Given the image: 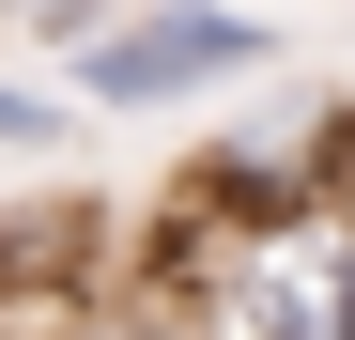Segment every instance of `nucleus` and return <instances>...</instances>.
Returning a JSON list of instances; mask_svg holds the SVG:
<instances>
[{
	"mask_svg": "<svg viewBox=\"0 0 355 340\" xmlns=\"http://www.w3.org/2000/svg\"><path fill=\"white\" fill-rule=\"evenodd\" d=\"M0 16H31L46 46H62V31H93V0H0Z\"/></svg>",
	"mask_w": 355,
	"mask_h": 340,
	"instance_id": "4",
	"label": "nucleus"
},
{
	"mask_svg": "<svg viewBox=\"0 0 355 340\" xmlns=\"http://www.w3.org/2000/svg\"><path fill=\"white\" fill-rule=\"evenodd\" d=\"M46 340H201V325H186V294H155V278H93Z\"/></svg>",
	"mask_w": 355,
	"mask_h": 340,
	"instance_id": "2",
	"label": "nucleus"
},
{
	"mask_svg": "<svg viewBox=\"0 0 355 340\" xmlns=\"http://www.w3.org/2000/svg\"><path fill=\"white\" fill-rule=\"evenodd\" d=\"M216 78H263V31L232 0H170L139 31H93V62H78L93 108H155V93H216Z\"/></svg>",
	"mask_w": 355,
	"mask_h": 340,
	"instance_id": "1",
	"label": "nucleus"
},
{
	"mask_svg": "<svg viewBox=\"0 0 355 340\" xmlns=\"http://www.w3.org/2000/svg\"><path fill=\"white\" fill-rule=\"evenodd\" d=\"M62 124H78L62 93H0V139H16V155H46V139H62Z\"/></svg>",
	"mask_w": 355,
	"mask_h": 340,
	"instance_id": "3",
	"label": "nucleus"
}]
</instances>
